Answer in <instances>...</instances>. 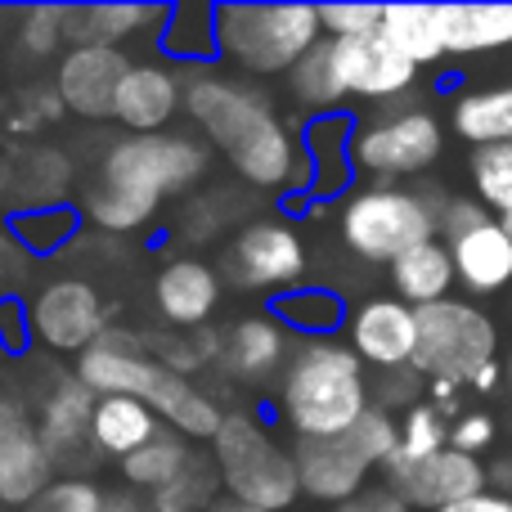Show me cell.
<instances>
[{"label": "cell", "instance_id": "obj_9", "mask_svg": "<svg viewBox=\"0 0 512 512\" xmlns=\"http://www.w3.org/2000/svg\"><path fill=\"white\" fill-rule=\"evenodd\" d=\"M445 149L441 122L427 108H387L373 122H364L351 140V162L369 180H405L427 171Z\"/></svg>", "mask_w": 512, "mask_h": 512}, {"label": "cell", "instance_id": "obj_24", "mask_svg": "<svg viewBox=\"0 0 512 512\" xmlns=\"http://www.w3.org/2000/svg\"><path fill=\"white\" fill-rule=\"evenodd\" d=\"M171 18V9H149V5H63V41L68 50L81 45H113L122 50L126 36L144 32V27Z\"/></svg>", "mask_w": 512, "mask_h": 512}, {"label": "cell", "instance_id": "obj_2", "mask_svg": "<svg viewBox=\"0 0 512 512\" xmlns=\"http://www.w3.org/2000/svg\"><path fill=\"white\" fill-rule=\"evenodd\" d=\"M185 113L225 153L234 176L252 189H288L306 180L297 144L279 122L270 95L225 72H194L185 81Z\"/></svg>", "mask_w": 512, "mask_h": 512}, {"label": "cell", "instance_id": "obj_50", "mask_svg": "<svg viewBox=\"0 0 512 512\" xmlns=\"http://www.w3.org/2000/svg\"><path fill=\"white\" fill-rule=\"evenodd\" d=\"M333 512H369V508H364L360 499H355V504H346V508H333Z\"/></svg>", "mask_w": 512, "mask_h": 512}, {"label": "cell", "instance_id": "obj_17", "mask_svg": "<svg viewBox=\"0 0 512 512\" xmlns=\"http://www.w3.org/2000/svg\"><path fill=\"white\" fill-rule=\"evenodd\" d=\"M185 113V81L176 63H135L117 90L113 122L131 135H167V126Z\"/></svg>", "mask_w": 512, "mask_h": 512}, {"label": "cell", "instance_id": "obj_40", "mask_svg": "<svg viewBox=\"0 0 512 512\" xmlns=\"http://www.w3.org/2000/svg\"><path fill=\"white\" fill-rule=\"evenodd\" d=\"M104 495L108 490H99L95 481H86V477H63L45 490L36 512H99L104 508Z\"/></svg>", "mask_w": 512, "mask_h": 512}, {"label": "cell", "instance_id": "obj_51", "mask_svg": "<svg viewBox=\"0 0 512 512\" xmlns=\"http://www.w3.org/2000/svg\"><path fill=\"white\" fill-rule=\"evenodd\" d=\"M504 230H508V234H512V216H504Z\"/></svg>", "mask_w": 512, "mask_h": 512}, {"label": "cell", "instance_id": "obj_47", "mask_svg": "<svg viewBox=\"0 0 512 512\" xmlns=\"http://www.w3.org/2000/svg\"><path fill=\"white\" fill-rule=\"evenodd\" d=\"M490 481H495V490L499 495H508L512 499V454H504V459L490 468Z\"/></svg>", "mask_w": 512, "mask_h": 512}, {"label": "cell", "instance_id": "obj_22", "mask_svg": "<svg viewBox=\"0 0 512 512\" xmlns=\"http://www.w3.org/2000/svg\"><path fill=\"white\" fill-rule=\"evenodd\" d=\"M450 256H454L459 283L468 292H477V297H490V292L512 283V234L495 216L486 225H477V230H468L463 239H454Z\"/></svg>", "mask_w": 512, "mask_h": 512}, {"label": "cell", "instance_id": "obj_29", "mask_svg": "<svg viewBox=\"0 0 512 512\" xmlns=\"http://www.w3.org/2000/svg\"><path fill=\"white\" fill-rule=\"evenodd\" d=\"M189 463H194V445H189V436L176 432V427H162L144 450H135L131 459H122L117 468H122L126 486L149 490V495H162V490H167L171 481L189 468Z\"/></svg>", "mask_w": 512, "mask_h": 512}, {"label": "cell", "instance_id": "obj_43", "mask_svg": "<svg viewBox=\"0 0 512 512\" xmlns=\"http://www.w3.org/2000/svg\"><path fill=\"white\" fill-rule=\"evenodd\" d=\"M441 512H512V499H508V495H499V490H486V495L463 499V504L441 508Z\"/></svg>", "mask_w": 512, "mask_h": 512}, {"label": "cell", "instance_id": "obj_10", "mask_svg": "<svg viewBox=\"0 0 512 512\" xmlns=\"http://www.w3.org/2000/svg\"><path fill=\"white\" fill-rule=\"evenodd\" d=\"M221 270L243 292H279L283 297L306 274V243L288 221H252L230 239Z\"/></svg>", "mask_w": 512, "mask_h": 512}, {"label": "cell", "instance_id": "obj_27", "mask_svg": "<svg viewBox=\"0 0 512 512\" xmlns=\"http://www.w3.org/2000/svg\"><path fill=\"white\" fill-rule=\"evenodd\" d=\"M450 126L472 149L512 144V86H490V90L459 95L450 104Z\"/></svg>", "mask_w": 512, "mask_h": 512}, {"label": "cell", "instance_id": "obj_6", "mask_svg": "<svg viewBox=\"0 0 512 512\" xmlns=\"http://www.w3.org/2000/svg\"><path fill=\"white\" fill-rule=\"evenodd\" d=\"M212 459L221 468L225 495L239 504L283 512L297 504L301 477H297V454L283 450L274 432L252 414V409H234L225 414L221 432L212 441Z\"/></svg>", "mask_w": 512, "mask_h": 512}, {"label": "cell", "instance_id": "obj_38", "mask_svg": "<svg viewBox=\"0 0 512 512\" xmlns=\"http://www.w3.org/2000/svg\"><path fill=\"white\" fill-rule=\"evenodd\" d=\"M72 230H77V216H72L68 207H41V212H18L14 216L18 243L36 256H50Z\"/></svg>", "mask_w": 512, "mask_h": 512}, {"label": "cell", "instance_id": "obj_4", "mask_svg": "<svg viewBox=\"0 0 512 512\" xmlns=\"http://www.w3.org/2000/svg\"><path fill=\"white\" fill-rule=\"evenodd\" d=\"M369 382L364 360L351 346L319 337L292 351L288 369L279 378V414L297 432V441H328L346 436L369 414Z\"/></svg>", "mask_w": 512, "mask_h": 512}, {"label": "cell", "instance_id": "obj_15", "mask_svg": "<svg viewBox=\"0 0 512 512\" xmlns=\"http://www.w3.org/2000/svg\"><path fill=\"white\" fill-rule=\"evenodd\" d=\"M346 333H351V351L364 364L382 373H400L414 364L418 351V310L405 306L400 297H373L351 310Z\"/></svg>", "mask_w": 512, "mask_h": 512}, {"label": "cell", "instance_id": "obj_34", "mask_svg": "<svg viewBox=\"0 0 512 512\" xmlns=\"http://www.w3.org/2000/svg\"><path fill=\"white\" fill-rule=\"evenodd\" d=\"M221 468H216V459H207V454H194V463H189L185 472H180L176 481H171L162 495H153V508L162 512H207L216 504V490H221Z\"/></svg>", "mask_w": 512, "mask_h": 512}, {"label": "cell", "instance_id": "obj_8", "mask_svg": "<svg viewBox=\"0 0 512 512\" xmlns=\"http://www.w3.org/2000/svg\"><path fill=\"white\" fill-rule=\"evenodd\" d=\"M499 333L486 310L468 301H436L418 310V351L409 369L427 382H450V387H472L486 364H495Z\"/></svg>", "mask_w": 512, "mask_h": 512}, {"label": "cell", "instance_id": "obj_36", "mask_svg": "<svg viewBox=\"0 0 512 512\" xmlns=\"http://www.w3.org/2000/svg\"><path fill=\"white\" fill-rule=\"evenodd\" d=\"M450 450V423L432 400H418L405 409V423H400V454L405 459H427V454Z\"/></svg>", "mask_w": 512, "mask_h": 512}, {"label": "cell", "instance_id": "obj_1", "mask_svg": "<svg viewBox=\"0 0 512 512\" xmlns=\"http://www.w3.org/2000/svg\"><path fill=\"white\" fill-rule=\"evenodd\" d=\"M207 176V144L194 135H126L108 144L81 189V216L108 234L153 225L167 198H180Z\"/></svg>", "mask_w": 512, "mask_h": 512}, {"label": "cell", "instance_id": "obj_5", "mask_svg": "<svg viewBox=\"0 0 512 512\" xmlns=\"http://www.w3.org/2000/svg\"><path fill=\"white\" fill-rule=\"evenodd\" d=\"M216 54L248 77H288L319 41V5H216Z\"/></svg>", "mask_w": 512, "mask_h": 512}, {"label": "cell", "instance_id": "obj_16", "mask_svg": "<svg viewBox=\"0 0 512 512\" xmlns=\"http://www.w3.org/2000/svg\"><path fill=\"white\" fill-rule=\"evenodd\" d=\"M297 477H301V495L319 499V504H355L364 499L373 463L360 454V445L346 436H328V441H297Z\"/></svg>", "mask_w": 512, "mask_h": 512}, {"label": "cell", "instance_id": "obj_46", "mask_svg": "<svg viewBox=\"0 0 512 512\" xmlns=\"http://www.w3.org/2000/svg\"><path fill=\"white\" fill-rule=\"evenodd\" d=\"M23 423H27L23 405H14V400H5V396H0V436H5V432H14V427H23Z\"/></svg>", "mask_w": 512, "mask_h": 512}, {"label": "cell", "instance_id": "obj_18", "mask_svg": "<svg viewBox=\"0 0 512 512\" xmlns=\"http://www.w3.org/2000/svg\"><path fill=\"white\" fill-rule=\"evenodd\" d=\"M225 292V274L216 265L198 261V256H180V261H167L153 279V306L167 319L171 328H207V319L216 315Z\"/></svg>", "mask_w": 512, "mask_h": 512}, {"label": "cell", "instance_id": "obj_35", "mask_svg": "<svg viewBox=\"0 0 512 512\" xmlns=\"http://www.w3.org/2000/svg\"><path fill=\"white\" fill-rule=\"evenodd\" d=\"M472 189L486 212H499V221L512 216V144H490V149H472Z\"/></svg>", "mask_w": 512, "mask_h": 512}, {"label": "cell", "instance_id": "obj_30", "mask_svg": "<svg viewBox=\"0 0 512 512\" xmlns=\"http://www.w3.org/2000/svg\"><path fill=\"white\" fill-rule=\"evenodd\" d=\"M382 36L405 54L414 68L436 63L445 50V27H441V5H387L382 14Z\"/></svg>", "mask_w": 512, "mask_h": 512}, {"label": "cell", "instance_id": "obj_44", "mask_svg": "<svg viewBox=\"0 0 512 512\" xmlns=\"http://www.w3.org/2000/svg\"><path fill=\"white\" fill-rule=\"evenodd\" d=\"M360 504L369 508V512H409V504H405V499H400V495H396V490H391V486L364 490V499H360Z\"/></svg>", "mask_w": 512, "mask_h": 512}, {"label": "cell", "instance_id": "obj_25", "mask_svg": "<svg viewBox=\"0 0 512 512\" xmlns=\"http://www.w3.org/2000/svg\"><path fill=\"white\" fill-rule=\"evenodd\" d=\"M95 405H99V396L81 378H63V382L50 387L36 432L45 436V445H50L54 459H72L81 445H90V418H95Z\"/></svg>", "mask_w": 512, "mask_h": 512}, {"label": "cell", "instance_id": "obj_37", "mask_svg": "<svg viewBox=\"0 0 512 512\" xmlns=\"http://www.w3.org/2000/svg\"><path fill=\"white\" fill-rule=\"evenodd\" d=\"M18 54L27 59H54L63 50V5H36L18 14Z\"/></svg>", "mask_w": 512, "mask_h": 512}, {"label": "cell", "instance_id": "obj_3", "mask_svg": "<svg viewBox=\"0 0 512 512\" xmlns=\"http://www.w3.org/2000/svg\"><path fill=\"white\" fill-rule=\"evenodd\" d=\"M144 337L126 328H108L95 346L77 360V378L95 396H135L153 409L167 427L185 432L189 441H216L225 409L207 391H198L185 373L167 369L158 355L144 351Z\"/></svg>", "mask_w": 512, "mask_h": 512}, {"label": "cell", "instance_id": "obj_52", "mask_svg": "<svg viewBox=\"0 0 512 512\" xmlns=\"http://www.w3.org/2000/svg\"><path fill=\"white\" fill-rule=\"evenodd\" d=\"M149 512H162V508H149Z\"/></svg>", "mask_w": 512, "mask_h": 512}, {"label": "cell", "instance_id": "obj_49", "mask_svg": "<svg viewBox=\"0 0 512 512\" xmlns=\"http://www.w3.org/2000/svg\"><path fill=\"white\" fill-rule=\"evenodd\" d=\"M207 512H265V508L239 504V499H230V495H225V499H216V504H212V508H207Z\"/></svg>", "mask_w": 512, "mask_h": 512}, {"label": "cell", "instance_id": "obj_39", "mask_svg": "<svg viewBox=\"0 0 512 512\" xmlns=\"http://www.w3.org/2000/svg\"><path fill=\"white\" fill-rule=\"evenodd\" d=\"M387 5H319V27L328 41H346V36L378 32Z\"/></svg>", "mask_w": 512, "mask_h": 512}, {"label": "cell", "instance_id": "obj_31", "mask_svg": "<svg viewBox=\"0 0 512 512\" xmlns=\"http://www.w3.org/2000/svg\"><path fill=\"white\" fill-rule=\"evenodd\" d=\"M351 140L355 135H351V122H346V117H319V122H310L306 153H310V162H315V171H310L315 194H337V189L346 185V176L355 171Z\"/></svg>", "mask_w": 512, "mask_h": 512}, {"label": "cell", "instance_id": "obj_45", "mask_svg": "<svg viewBox=\"0 0 512 512\" xmlns=\"http://www.w3.org/2000/svg\"><path fill=\"white\" fill-rule=\"evenodd\" d=\"M99 512H149V508H144L135 495H126V490H108L104 508H99Z\"/></svg>", "mask_w": 512, "mask_h": 512}, {"label": "cell", "instance_id": "obj_19", "mask_svg": "<svg viewBox=\"0 0 512 512\" xmlns=\"http://www.w3.org/2000/svg\"><path fill=\"white\" fill-rule=\"evenodd\" d=\"M72 185V162L59 149H9L0 158V203L41 212V207H63V194Z\"/></svg>", "mask_w": 512, "mask_h": 512}, {"label": "cell", "instance_id": "obj_33", "mask_svg": "<svg viewBox=\"0 0 512 512\" xmlns=\"http://www.w3.org/2000/svg\"><path fill=\"white\" fill-rule=\"evenodd\" d=\"M274 319L288 328H297V333H310V342H319V337H328L337 324H342V301L333 297V292L324 288H297V292H283L279 301H274Z\"/></svg>", "mask_w": 512, "mask_h": 512}, {"label": "cell", "instance_id": "obj_14", "mask_svg": "<svg viewBox=\"0 0 512 512\" xmlns=\"http://www.w3.org/2000/svg\"><path fill=\"white\" fill-rule=\"evenodd\" d=\"M333 63H337V77H342L346 95L373 99V104H391V99L409 95L418 81V68L382 36V27L378 32L333 41Z\"/></svg>", "mask_w": 512, "mask_h": 512}, {"label": "cell", "instance_id": "obj_32", "mask_svg": "<svg viewBox=\"0 0 512 512\" xmlns=\"http://www.w3.org/2000/svg\"><path fill=\"white\" fill-rule=\"evenodd\" d=\"M288 95L297 99L301 108H310V113H328V108H337L346 99V86H342V77H337L333 41H328V36L288 72Z\"/></svg>", "mask_w": 512, "mask_h": 512}, {"label": "cell", "instance_id": "obj_20", "mask_svg": "<svg viewBox=\"0 0 512 512\" xmlns=\"http://www.w3.org/2000/svg\"><path fill=\"white\" fill-rule=\"evenodd\" d=\"M292 351H297V346H288V333H283L279 319L248 315L221 333V360L216 364H221L234 382H270L274 373L288 369Z\"/></svg>", "mask_w": 512, "mask_h": 512}, {"label": "cell", "instance_id": "obj_48", "mask_svg": "<svg viewBox=\"0 0 512 512\" xmlns=\"http://www.w3.org/2000/svg\"><path fill=\"white\" fill-rule=\"evenodd\" d=\"M499 382H504V364L495 360V364H486V369L477 373V382H472V387H477V391H495Z\"/></svg>", "mask_w": 512, "mask_h": 512}, {"label": "cell", "instance_id": "obj_42", "mask_svg": "<svg viewBox=\"0 0 512 512\" xmlns=\"http://www.w3.org/2000/svg\"><path fill=\"white\" fill-rule=\"evenodd\" d=\"M490 212L481 203H472V198H454V203H445L441 212V230H445V243L463 239L468 230H477V225H486Z\"/></svg>", "mask_w": 512, "mask_h": 512}, {"label": "cell", "instance_id": "obj_7", "mask_svg": "<svg viewBox=\"0 0 512 512\" xmlns=\"http://www.w3.org/2000/svg\"><path fill=\"white\" fill-rule=\"evenodd\" d=\"M441 212L427 194L400 185H369L360 194H351L337 212L342 225V243L351 248L360 261H400L405 252L423 248L436 239L441 230Z\"/></svg>", "mask_w": 512, "mask_h": 512}, {"label": "cell", "instance_id": "obj_28", "mask_svg": "<svg viewBox=\"0 0 512 512\" xmlns=\"http://www.w3.org/2000/svg\"><path fill=\"white\" fill-rule=\"evenodd\" d=\"M445 50L486 54L512 45V5H441Z\"/></svg>", "mask_w": 512, "mask_h": 512}, {"label": "cell", "instance_id": "obj_21", "mask_svg": "<svg viewBox=\"0 0 512 512\" xmlns=\"http://www.w3.org/2000/svg\"><path fill=\"white\" fill-rule=\"evenodd\" d=\"M54 454L32 423L0 436V504L5 508H36L45 490L54 486Z\"/></svg>", "mask_w": 512, "mask_h": 512}, {"label": "cell", "instance_id": "obj_11", "mask_svg": "<svg viewBox=\"0 0 512 512\" xmlns=\"http://www.w3.org/2000/svg\"><path fill=\"white\" fill-rule=\"evenodd\" d=\"M378 472H382V486L396 490L409 508H427V512H441V508L463 504V499L486 495V481H490V468H481L472 454H459V450H441V454H427V459H405L396 450Z\"/></svg>", "mask_w": 512, "mask_h": 512}, {"label": "cell", "instance_id": "obj_23", "mask_svg": "<svg viewBox=\"0 0 512 512\" xmlns=\"http://www.w3.org/2000/svg\"><path fill=\"white\" fill-rule=\"evenodd\" d=\"M162 427L167 423H162L144 400H135V396H99L95 418H90V450L122 463V459H131L135 450H144Z\"/></svg>", "mask_w": 512, "mask_h": 512}, {"label": "cell", "instance_id": "obj_41", "mask_svg": "<svg viewBox=\"0 0 512 512\" xmlns=\"http://www.w3.org/2000/svg\"><path fill=\"white\" fill-rule=\"evenodd\" d=\"M490 441H495V418L490 414H459L450 423V450L472 454V459H477Z\"/></svg>", "mask_w": 512, "mask_h": 512}, {"label": "cell", "instance_id": "obj_12", "mask_svg": "<svg viewBox=\"0 0 512 512\" xmlns=\"http://www.w3.org/2000/svg\"><path fill=\"white\" fill-rule=\"evenodd\" d=\"M108 315L99 292L86 279H50L32 301V333L59 355H86L108 333Z\"/></svg>", "mask_w": 512, "mask_h": 512}, {"label": "cell", "instance_id": "obj_26", "mask_svg": "<svg viewBox=\"0 0 512 512\" xmlns=\"http://www.w3.org/2000/svg\"><path fill=\"white\" fill-rule=\"evenodd\" d=\"M391 270V288L405 306L423 310V306H436V301H450V288H454V256H450V243L432 239L423 248L405 252L400 261L387 265Z\"/></svg>", "mask_w": 512, "mask_h": 512}, {"label": "cell", "instance_id": "obj_13", "mask_svg": "<svg viewBox=\"0 0 512 512\" xmlns=\"http://www.w3.org/2000/svg\"><path fill=\"white\" fill-rule=\"evenodd\" d=\"M131 68L135 63L126 59V50H113V45H81V50H68L54 63V90H59L68 113L104 122V117H113L117 90H122Z\"/></svg>", "mask_w": 512, "mask_h": 512}]
</instances>
